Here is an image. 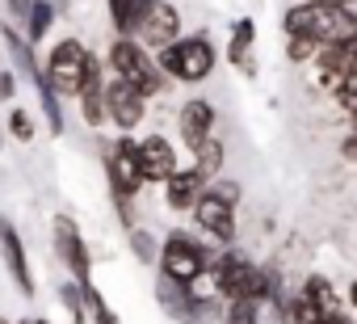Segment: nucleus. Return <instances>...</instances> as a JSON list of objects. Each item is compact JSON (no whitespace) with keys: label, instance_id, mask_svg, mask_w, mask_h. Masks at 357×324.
I'll return each instance as SVG.
<instances>
[{"label":"nucleus","instance_id":"nucleus-24","mask_svg":"<svg viewBox=\"0 0 357 324\" xmlns=\"http://www.w3.org/2000/svg\"><path fill=\"white\" fill-rule=\"evenodd\" d=\"M219 324H257V303H227Z\"/></svg>","mask_w":357,"mask_h":324},{"label":"nucleus","instance_id":"nucleus-20","mask_svg":"<svg viewBox=\"0 0 357 324\" xmlns=\"http://www.w3.org/2000/svg\"><path fill=\"white\" fill-rule=\"evenodd\" d=\"M319 51H324V47H319L315 38H286V59L298 64V68H303V64H315Z\"/></svg>","mask_w":357,"mask_h":324},{"label":"nucleus","instance_id":"nucleus-16","mask_svg":"<svg viewBox=\"0 0 357 324\" xmlns=\"http://www.w3.org/2000/svg\"><path fill=\"white\" fill-rule=\"evenodd\" d=\"M252 43H257V22H252V17H240V22L231 26L227 59H231L244 76H257V64H252Z\"/></svg>","mask_w":357,"mask_h":324},{"label":"nucleus","instance_id":"nucleus-1","mask_svg":"<svg viewBox=\"0 0 357 324\" xmlns=\"http://www.w3.org/2000/svg\"><path fill=\"white\" fill-rule=\"evenodd\" d=\"M282 34L286 38H315L319 47L353 38L357 34V5H332V0H294L282 13Z\"/></svg>","mask_w":357,"mask_h":324},{"label":"nucleus","instance_id":"nucleus-4","mask_svg":"<svg viewBox=\"0 0 357 324\" xmlns=\"http://www.w3.org/2000/svg\"><path fill=\"white\" fill-rule=\"evenodd\" d=\"M155 64H160V72H164L168 80L198 84V80H206V76L215 72L219 51H215V43H211L206 34H190V38H181V43L155 51Z\"/></svg>","mask_w":357,"mask_h":324},{"label":"nucleus","instance_id":"nucleus-21","mask_svg":"<svg viewBox=\"0 0 357 324\" xmlns=\"http://www.w3.org/2000/svg\"><path fill=\"white\" fill-rule=\"evenodd\" d=\"M59 299L68 303V311H72L76 324L89 320V303H84V286H80V282H63V286H59Z\"/></svg>","mask_w":357,"mask_h":324},{"label":"nucleus","instance_id":"nucleus-13","mask_svg":"<svg viewBox=\"0 0 357 324\" xmlns=\"http://www.w3.org/2000/svg\"><path fill=\"white\" fill-rule=\"evenodd\" d=\"M139 43H143L147 51H164V47H172V43H181V13H176L168 0H164V5L143 22Z\"/></svg>","mask_w":357,"mask_h":324},{"label":"nucleus","instance_id":"nucleus-5","mask_svg":"<svg viewBox=\"0 0 357 324\" xmlns=\"http://www.w3.org/2000/svg\"><path fill=\"white\" fill-rule=\"evenodd\" d=\"M89 55L80 38H63L51 47V59H47V80L55 93H68V97H80V84H84V68H89Z\"/></svg>","mask_w":357,"mask_h":324},{"label":"nucleus","instance_id":"nucleus-6","mask_svg":"<svg viewBox=\"0 0 357 324\" xmlns=\"http://www.w3.org/2000/svg\"><path fill=\"white\" fill-rule=\"evenodd\" d=\"M194 223H198V232H202L206 240H215V244H223V249H231V244H236V236H240L236 202H231V198H223V194H215V190H206V194H202V202L194 207Z\"/></svg>","mask_w":357,"mask_h":324},{"label":"nucleus","instance_id":"nucleus-14","mask_svg":"<svg viewBox=\"0 0 357 324\" xmlns=\"http://www.w3.org/2000/svg\"><path fill=\"white\" fill-rule=\"evenodd\" d=\"M0 257H5V265H9V274H13V282H17V290L30 299V295H34V274H30V261H26V249H22V236H17L13 223H0Z\"/></svg>","mask_w":357,"mask_h":324},{"label":"nucleus","instance_id":"nucleus-3","mask_svg":"<svg viewBox=\"0 0 357 324\" xmlns=\"http://www.w3.org/2000/svg\"><path fill=\"white\" fill-rule=\"evenodd\" d=\"M105 64H109V72L118 76V80H126V84H135L147 101L151 97H160L168 84V76L160 72V64H155V55L139 43V38H114L109 43V55H105Z\"/></svg>","mask_w":357,"mask_h":324},{"label":"nucleus","instance_id":"nucleus-28","mask_svg":"<svg viewBox=\"0 0 357 324\" xmlns=\"http://www.w3.org/2000/svg\"><path fill=\"white\" fill-rule=\"evenodd\" d=\"M0 97H13V76H9V72L0 76Z\"/></svg>","mask_w":357,"mask_h":324},{"label":"nucleus","instance_id":"nucleus-26","mask_svg":"<svg viewBox=\"0 0 357 324\" xmlns=\"http://www.w3.org/2000/svg\"><path fill=\"white\" fill-rule=\"evenodd\" d=\"M340 160H344V165H357V131L353 126L340 135Z\"/></svg>","mask_w":357,"mask_h":324},{"label":"nucleus","instance_id":"nucleus-17","mask_svg":"<svg viewBox=\"0 0 357 324\" xmlns=\"http://www.w3.org/2000/svg\"><path fill=\"white\" fill-rule=\"evenodd\" d=\"M223 160H227L223 143H219V139H206V143L194 152V169H198L206 182H219V173H223Z\"/></svg>","mask_w":357,"mask_h":324},{"label":"nucleus","instance_id":"nucleus-29","mask_svg":"<svg viewBox=\"0 0 357 324\" xmlns=\"http://www.w3.org/2000/svg\"><path fill=\"white\" fill-rule=\"evenodd\" d=\"M0 324H9V320H5V316H0Z\"/></svg>","mask_w":357,"mask_h":324},{"label":"nucleus","instance_id":"nucleus-7","mask_svg":"<svg viewBox=\"0 0 357 324\" xmlns=\"http://www.w3.org/2000/svg\"><path fill=\"white\" fill-rule=\"evenodd\" d=\"M55 253L63 257V265L72 270V278L89 290L93 286V261H89V244H84V236H80V228H76V219H68V215H55Z\"/></svg>","mask_w":357,"mask_h":324},{"label":"nucleus","instance_id":"nucleus-19","mask_svg":"<svg viewBox=\"0 0 357 324\" xmlns=\"http://www.w3.org/2000/svg\"><path fill=\"white\" fill-rule=\"evenodd\" d=\"M130 249H135V257H139L143 265H160V244H155V236H151V232L130 228Z\"/></svg>","mask_w":357,"mask_h":324},{"label":"nucleus","instance_id":"nucleus-18","mask_svg":"<svg viewBox=\"0 0 357 324\" xmlns=\"http://www.w3.org/2000/svg\"><path fill=\"white\" fill-rule=\"evenodd\" d=\"M51 17H55V9L47 5V0H34L30 22H26V38H30V43H43V38H47V30H51Z\"/></svg>","mask_w":357,"mask_h":324},{"label":"nucleus","instance_id":"nucleus-23","mask_svg":"<svg viewBox=\"0 0 357 324\" xmlns=\"http://www.w3.org/2000/svg\"><path fill=\"white\" fill-rule=\"evenodd\" d=\"M84 303H89V316H93V324H118V311L101 299V290L97 286H89L84 290Z\"/></svg>","mask_w":357,"mask_h":324},{"label":"nucleus","instance_id":"nucleus-11","mask_svg":"<svg viewBox=\"0 0 357 324\" xmlns=\"http://www.w3.org/2000/svg\"><path fill=\"white\" fill-rule=\"evenodd\" d=\"M139 165H143V177H147V182H155V186H164V182H172L176 173H181L172 139H168V135H160V131L139 139Z\"/></svg>","mask_w":357,"mask_h":324},{"label":"nucleus","instance_id":"nucleus-2","mask_svg":"<svg viewBox=\"0 0 357 324\" xmlns=\"http://www.w3.org/2000/svg\"><path fill=\"white\" fill-rule=\"evenodd\" d=\"M215 249L190 232H168L164 244H160V278L176 282V286H194L202 274H211L215 265Z\"/></svg>","mask_w":357,"mask_h":324},{"label":"nucleus","instance_id":"nucleus-8","mask_svg":"<svg viewBox=\"0 0 357 324\" xmlns=\"http://www.w3.org/2000/svg\"><path fill=\"white\" fill-rule=\"evenodd\" d=\"M105 114H109V122L122 131V135H130L143 118H147V97L135 89V84H126V80H109L105 84Z\"/></svg>","mask_w":357,"mask_h":324},{"label":"nucleus","instance_id":"nucleus-12","mask_svg":"<svg viewBox=\"0 0 357 324\" xmlns=\"http://www.w3.org/2000/svg\"><path fill=\"white\" fill-rule=\"evenodd\" d=\"M211 190V182L190 165V169H181L172 182H164V207L168 211H181V215H194V207L202 202V194Z\"/></svg>","mask_w":357,"mask_h":324},{"label":"nucleus","instance_id":"nucleus-10","mask_svg":"<svg viewBox=\"0 0 357 324\" xmlns=\"http://www.w3.org/2000/svg\"><path fill=\"white\" fill-rule=\"evenodd\" d=\"M215 122H219V110L206 97H190L181 110H176V131H181V143L190 152H198L206 139H215Z\"/></svg>","mask_w":357,"mask_h":324},{"label":"nucleus","instance_id":"nucleus-15","mask_svg":"<svg viewBox=\"0 0 357 324\" xmlns=\"http://www.w3.org/2000/svg\"><path fill=\"white\" fill-rule=\"evenodd\" d=\"M164 5V0H109V22L118 30V38H139L143 22Z\"/></svg>","mask_w":357,"mask_h":324},{"label":"nucleus","instance_id":"nucleus-25","mask_svg":"<svg viewBox=\"0 0 357 324\" xmlns=\"http://www.w3.org/2000/svg\"><path fill=\"white\" fill-rule=\"evenodd\" d=\"M9 135H13V139H22V143H26V139H34V122H30V114H26V110H13V114H9Z\"/></svg>","mask_w":357,"mask_h":324},{"label":"nucleus","instance_id":"nucleus-27","mask_svg":"<svg viewBox=\"0 0 357 324\" xmlns=\"http://www.w3.org/2000/svg\"><path fill=\"white\" fill-rule=\"evenodd\" d=\"M344 303H349V311H357V278L344 286Z\"/></svg>","mask_w":357,"mask_h":324},{"label":"nucleus","instance_id":"nucleus-9","mask_svg":"<svg viewBox=\"0 0 357 324\" xmlns=\"http://www.w3.org/2000/svg\"><path fill=\"white\" fill-rule=\"evenodd\" d=\"M298 295L315 307V316H319V324H336V320H349V303L340 299V286L328 278V274H319V270H311L303 282H298Z\"/></svg>","mask_w":357,"mask_h":324},{"label":"nucleus","instance_id":"nucleus-22","mask_svg":"<svg viewBox=\"0 0 357 324\" xmlns=\"http://www.w3.org/2000/svg\"><path fill=\"white\" fill-rule=\"evenodd\" d=\"M257 324H290L286 320V295H269L257 303Z\"/></svg>","mask_w":357,"mask_h":324}]
</instances>
